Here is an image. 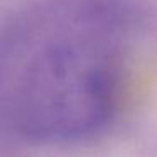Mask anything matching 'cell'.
Wrapping results in <instances>:
<instances>
[{
    "mask_svg": "<svg viewBox=\"0 0 157 157\" xmlns=\"http://www.w3.org/2000/svg\"><path fill=\"white\" fill-rule=\"evenodd\" d=\"M128 7L122 0H31L0 42V113L31 144H76L118 106Z\"/></svg>",
    "mask_w": 157,
    "mask_h": 157,
    "instance_id": "obj_1",
    "label": "cell"
}]
</instances>
